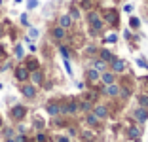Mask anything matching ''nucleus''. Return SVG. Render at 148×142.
Wrapping results in <instances>:
<instances>
[{
  "label": "nucleus",
  "instance_id": "obj_1",
  "mask_svg": "<svg viewBox=\"0 0 148 142\" xmlns=\"http://www.w3.org/2000/svg\"><path fill=\"white\" fill-rule=\"evenodd\" d=\"M89 23H91V29L95 30V32L103 29V19H101V17H99V13H95V12L89 13Z\"/></svg>",
  "mask_w": 148,
  "mask_h": 142
},
{
  "label": "nucleus",
  "instance_id": "obj_2",
  "mask_svg": "<svg viewBox=\"0 0 148 142\" xmlns=\"http://www.w3.org/2000/svg\"><path fill=\"white\" fill-rule=\"evenodd\" d=\"M25 114H27V108L21 106V104H17V106L12 108V117H13V119H23Z\"/></svg>",
  "mask_w": 148,
  "mask_h": 142
},
{
  "label": "nucleus",
  "instance_id": "obj_3",
  "mask_svg": "<svg viewBox=\"0 0 148 142\" xmlns=\"http://www.w3.org/2000/svg\"><path fill=\"white\" fill-rule=\"evenodd\" d=\"M29 68H27V66H17V68H15V78H17L19 82H27V80H29Z\"/></svg>",
  "mask_w": 148,
  "mask_h": 142
},
{
  "label": "nucleus",
  "instance_id": "obj_4",
  "mask_svg": "<svg viewBox=\"0 0 148 142\" xmlns=\"http://www.w3.org/2000/svg\"><path fill=\"white\" fill-rule=\"evenodd\" d=\"M110 66H112L114 72H123L125 70V61L123 59H112L110 61Z\"/></svg>",
  "mask_w": 148,
  "mask_h": 142
},
{
  "label": "nucleus",
  "instance_id": "obj_5",
  "mask_svg": "<svg viewBox=\"0 0 148 142\" xmlns=\"http://www.w3.org/2000/svg\"><path fill=\"white\" fill-rule=\"evenodd\" d=\"M21 93L25 95L27 99H34V97H36V87H34V85H29V83H27V85H23V87H21Z\"/></svg>",
  "mask_w": 148,
  "mask_h": 142
},
{
  "label": "nucleus",
  "instance_id": "obj_6",
  "mask_svg": "<svg viewBox=\"0 0 148 142\" xmlns=\"http://www.w3.org/2000/svg\"><path fill=\"white\" fill-rule=\"evenodd\" d=\"M133 116H135V119L139 121V123H144V121L148 119V110H144V108H137Z\"/></svg>",
  "mask_w": 148,
  "mask_h": 142
},
{
  "label": "nucleus",
  "instance_id": "obj_7",
  "mask_svg": "<svg viewBox=\"0 0 148 142\" xmlns=\"http://www.w3.org/2000/svg\"><path fill=\"white\" fill-rule=\"evenodd\" d=\"M93 114H95L99 119H105V117L108 116V110H106V106H103V104H97V106L93 108Z\"/></svg>",
  "mask_w": 148,
  "mask_h": 142
},
{
  "label": "nucleus",
  "instance_id": "obj_8",
  "mask_svg": "<svg viewBox=\"0 0 148 142\" xmlns=\"http://www.w3.org/2000/svg\"><path fill=\"white\" fill-rule=\"evenodd\" d=\"M29 78L32 80V83H34V85H40V83L44 82V76H42V72H40L38 68H36V70H32V72L29 74Z\"/></svg>",
  "mask_w": 148,
  "mask_h": 142
},
{
  "label": "nucleus",
  "instance_id": "obj_9",
  "mask_svg": "<svg viewBox=\"0 0 148 142\" xmlns=\"http://www.w3.org/2000/svg\"><path fill=\"white\" fill-rule=\"evenodd\" d=\"M105 93L108 95V97H118L120 95V85H116V83H108L105 89Z\"/></svg>",
  "mask_w": 148,
  "mask_h": 142
},
{
  "label": "nucleus",
  "instance_id": "obj_10",
  "mask_svg": "<svg viewBox=\"0 0 148 142\" xmlns=\"http://www.w3.org/2000/svg\"><path fill=\"white\" fill-rule=\"evenodd\" d=\"M72 25V17H70L69 13H65V15H61V17H59V27H63V29H69V27Z\"/></svg>",
  "mask_w": 148,
  "mask_h": 142
},
{
  "label": "nucleus",
  "instance_id": "obj_11",
  "mask_svg": "<svg viewBox=\"0 0 148 142\" xmlns=\"http://www.w3.org/2000/svg\"><path fill=\"white\" fill-rule=\"evenodd\" d=\"M46 110H48L49 116H59V114H61V106L55 104V102H49L48 106H46Z\"/></svg>",
  "mask_w": 148,
  "mask_h": 142
},
{
  "label": "nucleus",
  "instance_id": "obj_12",
  "mask_svg": "<svg viewBox=\"0 0 148 142\" xmlns=\"http://www.w3.org/2000/svg\"><path fill=\"white\" fill-rule=\"evenodd\" d=\"M65 34H66V32H65V29H63V27H55V29L51 30V36L55 40H63V38H65Z\"/></svg>",
  "mask_w": 148,
  "mask_h": 142
},
{
  "label": "nucleus",
  "instance_id": "obj_13",
  "mask_svg": "<svg viewBox=\"0 0 148 142\" xmlns=\"http://www.w3.org/2000/svg\"><path fill=\"white\" fill-rule=\"evenodd\" d=\"M127 134H129V138H133V140H139L143 133H140V129H139V127H129Z\"/></svg>",
  "mask_w": 148,
  "mask_h": 142
},
{
  "label": "nucleus",
  "instance_id": "obj_14",
  "mask_svg": "<svg viewBox=\"0 0 148 142\" xmlns=\"http://www.w3.org/2000/svg\"><path fill=\"white\" fill-rule=\"evenodd\" d=\"M99 55H101V61H105V63H110V61L114 59V55L108 51V49H101V53H99Z\"/></svg>",
  "mask_w": 148,
  "mask_h": 142
},
{
  "label": "nucleus",
  "instance_id": "obj_15",
  "mask_svg": "<svg viewBox=\"0 0 148 142\" xmlns=\"http://www.w3.org/2000/svg\"><path fill=\"white\" fill-rule=\"evenodd\" d=\"M101 80H103V83H105V85H108V83H114V74H112V72H103Z\"/></svg>",
  "mask_w": 148,
  "mask_h": 142
},
{
  "label": "nucleus",
  "instance_id": "obj_16",
  "mask_svg": "<svg viewBox=\"0 0 148 142\" xmlns=\"http://www.w3.org/2000/svg\"><path fill=\"white\" fill-rule=\"evenodd\" d=\"M87 80H89V82H97V80H99V70H95V68L87 70Z\"/></svg>",
  "mask_w": 148,
  "mask_h": 142
},
{
  "label": "nucleus",
  "instance_id": "obj_17",
  "mask_svg": "<svg viewBox=\"0 0 148 142\" xmlns=\"http://www.w3.org/2000/svg\"><path fill=\"white\" fill-rule=\"evenodd\" d=\"M106 19H108L110 23H118V13L114 12V10H106Z\"/></svg>",
  "mask_w": 148,
  "mask_h": 142
},
{
  "label": "nucleus",
  "instance_id": "obj_18",
  "mask_svg": "<svg viewBox=\"0 0 148 142\" xmlns=\"http://www.w3.org/2000/svg\"><path fill=\"white\" fill-rule=\"evenodd\" d=\"M93 68L103 72V70L106 68V63H105V61H101V59H97V61H93Z\"/></svg>",
  "mask_w": 148,
  "mask_h": 142
},
{
  "label": "nucleus",
  "instance_id": "obj_19",
  "mask_svg": "<svg viewBox=\"0 0 148 142\" xmlns=\"http://www.w3.org/2000/svg\"><path fill=\"white\" fill-rule=\"evenodd\" d=\"M27 68H29V72H32V70L38 68V63H36V59H29V63H27Z\"/></svg>",
  "mask_w": 148,
  "mask_h": 142
},
{
  "label": "nucleus",
  "instance_id": "obj_20",
  "mask_svg": "<svg viewBox=\"0 0 148 142\" xmlns=\"http://www.w3.org/2000/svg\"><path fill=\"white\" fill-rule=\"evenodd\" d=\"M87 123L89 125H97L99 123V117H97L95 114H87Z\"/></svg>",
  "mask_w": 148,
  "mask_h": 142
},
{
  "label": "nucleus",
  "instance_id": "obj_21",
  "mask_svg": "<svg viewBox=\"0 0 148 142\" xmlns=\"http://www.w3.org/2000/svg\"><path fill=\"white\" fill-rule=\"evenodd\" d=\"M70 17L72 19H78L80 17V12H78V8H76V6H72V8H70V13H69Z\"/></svg>",
  "mask_w": 148,
  "mask_h": 142
},
{
  "label": "nucleus",
  "instance_id": "obj_22",
  "mask_svg": "<svg viewBox=\"0 0 148 142\" xmlns=\"http://www.w3.org/2000/svg\"><path fill=\"white\" fill-rule=\"evenodd\" d=\"M78 108H80V110H86V112H87V110H89V108H91V104L87 102V100H82V102L78 104Z\"/></svg>",
  "mask_w": 148,
  "mask_h": 142
},
{
  "label": "nucleus",
  "instance_id": "obj_23",
  "mask_svg": "<svg viewBox=\"0 0 148 142\" xmlns=\"http://www.w3.org/2000/svg\"><path fill=\"white\" fill-rule=\"evenodd\" d=\"M139 102H140V106H146L148 108V95H140V97H139Z\"/></svg>",
  "mask_w": 148,
  "mask_h": 142
},
{
  "label": "nucleus",
  "instance_id": "obj_24",
  "mask_svg": "<svg viewBox=\"0 0 148 142\" xmlns=\"http://www.w3.org/2000/svg\"><path fill=\"white\" fill-rule=\"evenodd\" d=\"M46 140H48V138H46V134H44V133L36 134V142H46Z\"/></svg>",
  "mask_w": 148,
  "mask_h": 142
},
{
  "label": "nucleus",
  "instance_id": "obj_25",
  "mask_svg": "<svg viewBox=\"0 0 148 142\" xmlns=\"http://www.w3.org/2000/svg\"><path fill=\"white\" fill-rule=\"evenodd\" d=\"M116 40H118V36H116V34H108V36H106V42H108V44H114Z\"/></svg>",
  "mask_w": 148,
  "mask_h": 142
},
{
  "label": "nucleus",
  "instance_id": "obj_26",
  "mask_svg": "<svg viewBox=\"0 0 148 142\" xmlns=\"http://www.w3.org/2000/svg\"><path fill=\"white\" fill-rule=\"evenodd\" d=\"M139 25H140L139 19H137V17H131V27H133V29H139Z\"/></svg>",
  "mask_w": 148,
  "mask_h": 142
},
{
  "label": "nucleus",
  "instance_id": "obj_27",
  "mask_svg": "<svg viewBox=\"0 0 148 142\" xmlns=\"http://www.w3.org/2000/svg\"><path fill=\"white\" fill-rule=\"evenodd\" d=\"M15 55H17L19 59L23 57V47H21V46H17V47H15Z\"/></svg>",
  "mask_w": 148,
  "mask_h": 142
},
{
  "label": "nucleus",
  "instance_id": "obj_28",
  "mask_svg": "<svg viewBox=\"0 0 148 142\" xmlns=\"http://www.w3.org/2000/svg\"><path fill=\"white\" fill-rule=\"evenodd\" d=\"M13 140H15V142H27V138H25V134H17Z\"/></svg>",
  "mask_w": 148,
  "mask_h": 142
},
{
  "label": "nucleus",
  "instance_id": "obj_29",
  "mask_svg": "<svg viewBox=\"0 0 148 142\" xmlns=\"http://www.w3.org/2000/svg\"><path fill=\"white\" fill-rule=\"evenodd\" d=\"M29 10H32V8H36V6H38V2H36V0H29Z\"/></svg>",
  "mask_w": 148,
  "mask_h": 142
},
{
  "label": "nucleus",
  "instance_id": "obj_30",
  "mask_svg": "<svg viewBox=\"0 0 148 142\" xmlns=\"http://www.w3.org/2000/svg\"><path fill=\"white\" fill-rule=\"evenodd\" d=\"M4 137H6V138L13 137V129H4Z\"/></svg>",
  "mask_w": 148,
  "mask_h": 142
},
{
  "label": "nucleus",
  "instance_id": "obj_31",
  "mask_svg": "<svg viewBox=\"0 0 148 142\" xmlns=\"http://www.w3.org/2000/svg\"><path fill=\"white\" fill-rule=\"evenodd\" d=\"M29 36H31V38H36V36H38V30H36V29H31V30H29Z\"/></svg>",
  "mask_w": 148,
  "mask_h": 142
},
{
  "label": "nucleus",
  "instance_id": "obj_32",
  "mask_svg": "<svg viewBox=\"0 0 148 142\" xmlns=\"http://www.w3.org/2000/svg\"><path fill=\"white\" fill-rule=\"evenodd\" d=\"M61 53H63V57H65V59H69V49H66L65 46H61Z\"/></svg>",
  "mask_w": 148,
  "mask_h": 142
},
{
  "label": "nucleus",
  "instance_id": "obj_33",
  "mask_svg": "<svg viewBox=\"0 0 148 142\" xmlns=\"http://www.w3.org/2000/svg\"><path fill=\"white\" fill-rule=\"evenodd\" d=\"M120 93H122V97H129L131 91H129V89H120Z\"/></svg>",
  "mask_w": 148,
  "mask_h": 142
},
{
  "label": "nucleus",
  "instance_id": "obj_34",
  "mask_svg": "<svg viewBox=\"0 0 148 142\" xmlns=\"http://www.w3.org/2000/svg\"><path fill=\"white\" fill-rule=\"evenodd\" d=\"M21 23H23V25H29V21H27V15H25V13L21 15Z\"/></svg>",
  "mask_w": 148,
  "mask_h": 142
},
{
  "label": "nucleus",
  "instance_id": "obj_35",
  "mask_svg": "<svg viewBox=\"0 0 148 142\" xmlns=\"http://www.w3.org/2000/svg\"><path fill=\"white\" fill-rule=\"evenodd\" d=\"M57 142H69V138H66V137H59V138H57Z\"/></svg>",
  "mask_w": 148,
  "mask_h": 142
},
{
  "label": "nucleus",
  "instance_id": "obj_36",
  "mask_svg": "<svg viewBox=\"0 0 148 142\" xmlns=\"http://www.w3.org/2000/svg\"><path fill=\"white\" fill-rule=\"evenodd\" d=\"M123 10H125V12H127V13H129V12H131V10H133V6H131V4H127V6H125V8H123Z\"/></svg>",
  "mask_w": 148,
  "mask_h": 142
},
{
  "label": "nucleus",
  "instance_id": "obj_37",
  "mask_svg": "<svg viewBox=\"0 0 148 142\" xmlns=\"http://www.w3.org/2000/svg\"><path fill=\"white\" fill-rule=\"evenodd\" d=\"M6 142H15V140H13V137H10V138H6Z\"/></svg>",
  "mask_w": 148,
  "mask_h": 142
},
{
  "label": "nucleus",
  "instance_id": "obj_38",
  "mask_svg": "<svg viewBox=\"0 0 148 142\" xmlns=\"http://www.w3.org/2000/svg\"><path fill=\"white\" fill-rule=\"evenodd\" d=\"M2 55H4V51H2V47H0V59H2Z\"/></svg>",
  "mask_w": 148,
  "mask_h": 142
},
{
  "label": "nucleus",
  "instance_id": "obj_39",
  "mask_svg": "<svg viewBox=\"0 0 148 142\" xmlns=\"http://www.w3.org/2000/svg\"><path fill=\"white\" fill-rule=\"evenodd\" d=\"M0 127H2V117H0Z\"/></svg>",
  "mask_w": 148,
  "mask_h": 142
},
{
  "label": "nucleus",
  "instance_id": "obj_40",
  "mask_svg": "<svg viewBox=\"0 0 148 142\" xmlns=\"http://www.w3.org/2000/svg\"><path fill=\"white\" fill-rule=\"evenodd\" d=\"M0 89H2V83H0Z\"/></svg>",
  "mask_w": 148,
  "mask_h": 142
},
{
  "label": "nucleus",
  "instance_id": "obj_41",
  "mask_svg": "<svg viewBox=\"0 0 148 142\" xmlns=\"http://www.w3.org/2000/svg\"><path fill=\"white\" fill-rule=\"evenodd\" d=\"M137 142H139V140H137Z\"/></svg>",
  "mask_w": 148,
  "mask_h": 142
}]
</instances>
